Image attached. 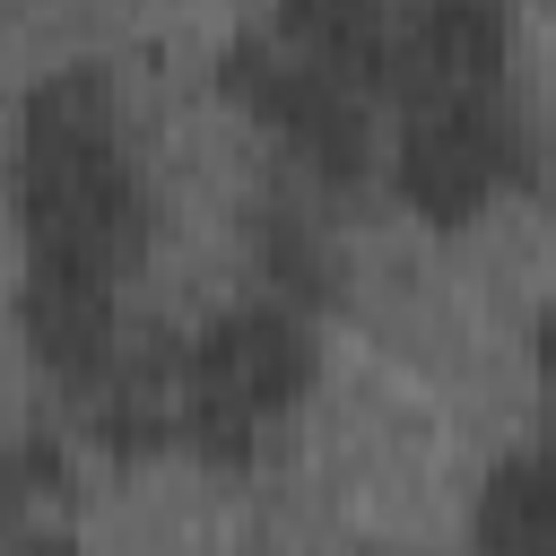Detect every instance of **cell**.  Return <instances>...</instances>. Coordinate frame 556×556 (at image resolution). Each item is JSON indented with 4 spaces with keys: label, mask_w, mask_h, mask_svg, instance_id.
<instances>
[{
    "label": "cell",
    "mask_w": 556,
    "mask_h": 556,
    "mask_svg": "<svg viewBox=\"0 0 556 556\" xmlns=\"http://www.w3.org/2000/svg\"><path fill=\"white\" fill-rule=\"evenodd\" d=\"M504 52H513L504 0H417V9L400 17L391 96H400V113H408V104H443V96L504 87Z\"/></svg>",
    "instance_id": "5"
},
{
    "label": "cell",
    "mask_w": 556,
    "mask_h": 556,
    "mask_svg": "<svg viewBox=\"0 0 556 556\" xmlns=\"http://www.w3.org/2000/svg\"><path fill=\"white\" fill-rule=\"evenodd\" d=\"M530 374H539V408H547V426H556V304H547L539 330H530Z\"/></svg>",
    "instance_id": "12"
},
{
    "label": "cell",
    "mask_w": 556,
    "mask_h": 556,
    "mask_svg": "<svg viewBox=\"0 0 556 556\" xmlns=\"http://www.w3.org/2000/svg\"><path fill=\"white\" fill-rule=\"evenodd\" d=\"M313 374H321V339L304 304L252 295L208 313L182 339V452L208 469H252L278 417L313 391Z\"/></svg>",
    "instance_id": "2"
},
{
    "label": "cell",
    "mask_w": 556,
    "mask_h": 556,
    "mask_svg": "<svg viewBox=\"0 0 556 556\" xmlns=\"http://www.w3.org/2000/svg\"><path fill=\"white\" fill-rule=\"evenodd\" d=\"M217 87L235 113H252L313 182L330 191H356L374 174V113H365V87L339 78L330 61L278 43V35H235L217 52Z\"/></svg>",
    "instance_id": "4"
},
{
    "label": "cell",
    "mask_w": 556,
    "mask_h": 556,
    "mask_svg": "<svg viewBox=\"0 0 556 556\" xmlns=\"http://www.w3.org/2000/svg\"><path fill=\"white\" fill-rule=\"evenodd\" d=\"M252 261H261L269 295H287V304H330L339 295V252L304 208H261L252 217Z\"/></svg>",
    "instance_id": "10"
},
{
    "label": "cell",
    "mask_w": 556,
    "mask_h": 556,
    "mask_svg": "<svg viewBox=\"0 0 556 556\" xmlns=\"http://www.w3.org/2000/svg\"><path fill=\"white\" fill-rule=\"evenodd\" d=\"M87 434L113 460H156L165 443H182V348H122L87 391Z\"/></svg>",
    "instance_id": "7"
},
{
    "label": "cell",
    "mask_w": 556,
    "mask_h": 556,
    "mask_svg": "<svg viewBox=\"0 0 556 556\" xmlns=\"http://www.w3.org/2000/svg\"><path fill=\"white\" fill-rule=\"evenodd\" d=\"M9 478H17V513H35V504H70V443H61L52 426H26Z\"/></svg>",
    "instance_id": "11"
},
{
    "label": "cell",
    "mask_w": 556,
    "mask_h": 556,
    "mask_svg": "<svg viewBox=\"0 0 556 556\" xmlns=\"http://www.w3.org/2000/svg\"><path fill=\"white\" fill-rule=\"evenodd\" d=\"M539 130L504 87L478 96H443V104H408L400 139H391V191L400 208H417L426 226H469L495 200L539 191Z\"/></svg>",
    "instance_id": "3"
},
{
    "label": "cell",
    "mask_w": 556,
    "mask_h": 556,
    "mask_svg": "<svg viewBox=\"0 0 556 556\" xmlns=\"http://www.w3.org/2000/svg\"><path fill=\"white\" fill-rule=\"evenodd\" d=\"M17 330L35 348V365L70 391H87L113 356H122V287L104 278H61V269H26L17 287Z\"/></svg>",
    "instance_id": "6"
},
{
    "label": "cell",
    "mask_w": 556,
    "mask_h": 556,
    "mask_svg": "<svg viewBox=\"0 0 556 556\" xmlns=\"http://www.w3.org/2000/svg\"><path fill=\"white\" fill-rule=\"evenodd\" d=\"M469 547L478 556H556V443L504 452L469 495Z\"/></svg>",
    "instance_id": "8"
},
{
    "label": "cell",
    "mask_w": 556,
    "mask_h": 556,
    "mask_svg": "<svg viewBox=\"0 0 556 556\" xmlns=\"http://www.w3.org/2000/svg\"><path fill=\"white\" fill-rule=\"evenodd\" d=\"M278 26H287L295 52L330 61V70L356 78L365 96H391V52H400L391 0H278Z\"/></svg>",
    "instance_id": "9"
},
{
    "label": "cell",
    "mask_w": 556,
    "mask_h": 556,
    "mask_svg": "<svg viewBox=\"0 0 556 556\" xmlns=\"http://www.w3.org/2000/svg\"><path fill=\"white\" fill-rule=\"evenodd\" d=\"M17 235L26 269L122 287L148 261V174L122 130V96L96 61H61L17 104Z\"/></svg>",
    "instance_id": "1"
}]
</instances>
